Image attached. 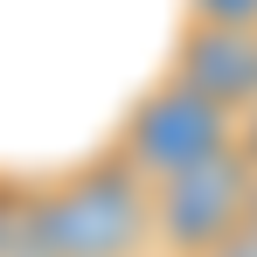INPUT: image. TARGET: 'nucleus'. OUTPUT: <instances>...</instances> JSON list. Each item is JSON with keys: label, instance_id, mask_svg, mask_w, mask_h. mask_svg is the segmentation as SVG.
I'll return each mask as SVG.
<instances>
[{"label": "nucleus", "instance_id": "423d86ee", "mask_svg": "<svg viewBox=\"0 0 257 257\" xmlns=\"http://www.w3.org/2000/svg\"><path fill=\"white\" fill-rule=\"evenodd\" d=\"M188 14L195 21H243V28H257V0H188Z\"/></svg>", "mask_w": 257, "mask_h": 257}, {"label": "nucleus", "instance_id": "6e6552de", "mask_svg": "<svg viewBox=\"0 0 257 257\" xmlns=\"http://www.w3.org/2000/svg\"><path fill=\"white\" fill-rule=\"evenodd\" d=\"M250 195H257V188H250Z\"/></svg>", "mask_w": 257, "mask_h": 257}, {"label": "nucleus", "instance_id": "7ed1b4c3", "mask_svg": "<svg viewBox=\"0 0 257 257\" xmlns=\"http://www.w3.org/2000/svg\"><path fill=\"white\" fill-rule=\"evenodd\" d=\"M257 160L236 146L209 167L153 181V257H215L257 215Z\"/></svg>", "mask_w": 257, "mask_h": 257}, {"label": "nucleus", "instance_id": "0eeeda50", "mask_svg": "<svg viewBox=\"0 0 257 257\" xmlns=\"http://www.w3.org/2000/svg\"><path fill=\"white\" fill-rule=\"evenodd\" d=\"M215 257H257V215H250V222H243V229H236V236H229Z\"/></svg>", "mask_w": 257, "mask_h": 257}, {"label": "nucleus", "instance_id": "39448f33", "mask_svg": "<svg viewBox=\"0 0 257 257\" xmlns=\"http://www.w3.org/2000/svg\"><path fill=\"white\" fill-rule=\"evenodd\" d=\"M0 257H56L42 174H14V167H0Z\"/></svg>", "mask_w": 257, "mask_h": 257}, {"label": "nucleus", "instance_id": "f03ea898", "mask_svg": "<svg viewBox=\"0 0 257 257\" xmlns=\"http://www.w3.org/2000/svg\"><path fill=\"white\" fill-rule=\"evenodd\" d=\"M111 146H118L146 181H174V174H188V167H209L222 153H236V146H243V125H236L215 97H202L195 84H181L174 70H160V77L118 111Z\"/></svg>", "mask_w": 257, "mask_h": 257}, {"label": "nucleus", "instance_id": "20e7f679", "mask_svg": "<svg viewBox=\"0 0 257 257\" xmlns=\"http://www.w3.org/2000/svg\"><path fill=\"white\" fill-rule=\"evenodd\" d=\"M167 70L181 84H195L202 97H215L236 125L257 111V28H243V21H195V14H181Z\"/></svg>", "mask_w": 257, "mask_h": 257}, {"label": "nucleus", "instance_id": "f257e3e1", "mask_svg": "<svg viewBox=\"0 0 257 257\" xmlns=\"http://www.w3.org/2000/svg\"><path fill=\"white\" fill-rule=\"evenodd\" d=\"M56 257H153V181L118 146L42 174Z\"/></svg>", "mask_w": 257, "mask_h": 257}]
</instances>
